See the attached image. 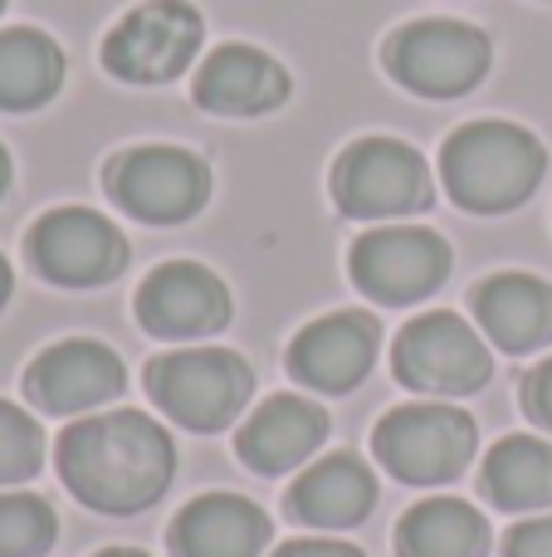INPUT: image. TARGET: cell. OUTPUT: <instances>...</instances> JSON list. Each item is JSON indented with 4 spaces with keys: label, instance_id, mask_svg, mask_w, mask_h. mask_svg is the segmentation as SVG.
Segmentation results:
<instances>
[{
    "label": "cell",
    "instance_id": "cell-1",
    "mask_svg": "<svg viewBox=\"0 0 552 557\" xmlns=\"http://www.w3.org/2000/svg\"><path fill=\"white\" fill-rule=\"evenodd\" d=\"M172 435L142 411H103L59 435V474L68 494L98 513H137L172 484Z\"/></svg>",
    "mask_w": 552,
    "mask_h": 557
},
{
    "label": "cell",
    "instance_id": "cell-2",
    "mask_svg": "<svg viewBox=\"0 0 552 557\" xmlns=\"http://www.w3.org/2000/svg\"><path fill=\"white\" fill-rule=\"evenodd\" d=\"M548 172V152L528 127L518 123H469L446 143L440 157V176L446 191L455 196L465 211L499 215L524 206L538 191Z\"/></svg>",
    "mask_w": 552,
    "mask_h": 557
},
{
    "label": "cell",
    "instance_id": "cell-3",
    "mask_svg": "<svg viewBox=\"0 0 552 557\" xmlns=\"http://www.w3.org/2000/svg\"><path fill=\"white\" fill-rule=\"evenodd\" d=\"M147 392L176 425L211 435L244 411L254 372L244 357L225 352V347H186V352H166L147 367Z\"/></svg>",
    "mask_w": 552,
    "mask_h": 557
},
{
    "label": "cell",
    "instance_id": "cell-4",
    "mask_svg": "<svg viewBox=\"0 0 552 557\" xmlns=\"http://www.w3.org/2000/svg\"><path fill=\"white\" fill-rule=\"evenodd\" d=\"M479 431L465 411L440 401H416L397 406L391 416H381L372 450L397 480L406 484H450L469 470L475 460Z\"/></svg>",
    "mask_w": 552,
    "mask_h": 557
},
{
    "label": "cell",
    "instance_id": "cell-5",
    "mask_svg": "<svg viewBox=\"0 0 552 557\" xmlns=\"http://www.w3.org/2000/svg\"><path fill=\"white\" fill-rule=\"evenodd\" d=\"M333 201L352 221H391L430 206V172L421 152L391 137L352 143L333 166Z\"/></svg>",
    "mask_w": 552,
    "mask_h": 557
},
{
    "label": "cell",
    "instance_id": "cell-6",
    "mask_svg": "<svg viewBox=\"0 0 552 557\" xmlns=\"http://www.w3.org/2000/svg\"><path fill=\"white\" fill-rule=\"evenodd\" d=\"M391 372L401 386L426 396H469L489 382L494 362L479 333L460 313H421L401 327L391 347Z\"/></svg>",
    "mask_w": 552,
    "mask_h": 557
},
{
    "label": "cell",
    "instance_id": "cell-7",
    "mask_svg": "<svg viewBox=\"0 0 552 557\" xmlns=\"http://www.w3.org/2000/svg\"><path fill=\"white\" fill-rule=\"evenodd\" d=\"M201 35L205 25L186 0H147L127 10L103 39V64L127 84H172L191 69Z\"/></svg>",
    "mask_w": 552,
    "mask_h": 557
},
{
    "label": "cell",
    "instance_id": "cell-8",
    "mask_svg": "<svg viewBox=\"0 0 552 557\" xmlns=\"http://www.w3.org/2000/svg\"><path fill=\"white\" fill-rule=\"evenodd\" d=\"M387 69L421 98H460L489 74V39L460 20H416L387 39Z\"/></svg>",
    "mask_w": 552,
    "mask_h": 557
},
{
    "label": "cell",
    "instance_id": "cell-9",
    "mask_svg": "<svg viewBox=\"0 0 552 557\" xmlns=\"http://www.w3.org/2000/svg\"><path fill=\"white\" fill-rule=\"evenodd\" d=\"M108 196L133 221L181 225L211 196V172L201 157L181 147H133L108 166Z\"/></svg>",
    "mask_w": 552,
    "mask_h": 557
},
{
    "label": "cell",
    "instance_id": "cell-10",
    "mask_svg": "<svg viewBox=\"0 0 552 557\" xmlns=\"http://www.w3.org/2000/svg\"><path fill=\"white\" fill-rule=\"evenodd\" d=\"M29 264L64 288H98L123 274L127 245L113 221H103L88 206H59L39 215L29 231Z\"/></svg>",
    "mask_w": 552,
    "mask_h": 557
},
{
    "label": "cell",
    "instance_id": "cell-11",
    "mask_svg": "<svg viewBox=\"0 0 552 557\" xmlns=\"http://www.w3.org/2000/svg\"><path fill=\"white\" fill-rule=\"evenodd\" d=\"M450 274V245L436 231H367L352 245V284L377 304H421Z\"/></svg>",
    "mask_w": 552,
    "mask_h": 557
},
{
    "label": "cell",
    "instance_id": "cell-12",
    "mask_svg": "<svg viewBox=\"0 0 552 557\" xmlns=\"http://www.w3.org/2000/svg\"><path fill=\"white\" fill-rule=\"evenodd\" d=\"M123 362L117 352H108L93 337H68V343H54L29 362L25 372V392L39 411L49 416H78L93 411V406L113 401L123 392Z\"/></svg>",
    "mask_w": 552,
    "mask_h": 557
},
{
    "label": "cell",
    "instance_id": "cell-13",
    "mask_svg": "<svg viewBox=\"0 0 552 557\" xmlns=\"http://www.w3.org/2000/svg\"><path fill=\"white\" fill-rule=\"evenodd\" d=\"M137 318L147 333L166 343L221 333L230 323V288L205 264H162L137 288Z\"/></svg>",
    "mask_w": 552,
    "mask_h": 557
},
{
    "label": "cell",
    "instance_id": "cell-14",
    "mask_svg": "<svg viewBox=\"0 0 552 557\" xmlns=\"http://www.w3.org/2000/svg\"><path fill=\"white\" fill-rule=\"evenodd\" d=\"M381 327L372 313H328L309 323L289 347V372L313 392H352L372 372Z\"/></svg>",
    "mask_w": 552,
    "mask_h": 557
},
{
    "label": "cell",
    "instance_id": "cell-15",
    "mask_svg": "<svg viewBox=\"0 0 552 557\" xmlns=\"http://www.w3.org/2000/svg\"><path fill=\"white\" fill-rule=\"evenodd\" d=\"M289 98V74L274 54L254 45H221L196 74V103L221 117L274 113Z\"/></svg>",
    "mask_w": 552,
    "mask_h": 557
},
{
    "label": "cell",
    "instance_id": "cell-16",
    "mask_svg": "<svg viewBox=\"0 0 552 557\" xmlns=\"http://www.w3.org/2000/svg\"><path fill=\"white\" fill-rule=\"evenodd\" d=\"M323 441H328V416H323V406H313L309 396H269V401L240 425L235 450H240V460L250 465V470L284 474L309 460Z\"/></svg>",
    "mask_w": 552,
    "mask_h": 557
},
{
    "label": "cell",
    "instance_id": "cell-17",
    "mask_svg": "<svg viewBox=\"0 0 552 557\" xmlns=\"http://www.w3.org/2000/svg\"><path fill=\"white\" fill-rule=\"evenodd\" d=\"M269 543V519L240 494H201L172 523L176 557H260Z\"/></svg>",
    "mask_w": 552,
    "mask_h": 557
},
{
    "label": "cell",
    "instance_id": "cell-18",
    "mask_svg": "<svg viewBox=\"0 0 552 557\" xmlns=\"http://www.w3.org/2000/svg\"><path fill=\"white\" fill-rule=\"evenodd\" d=\"M475 318L504 352H534L552 343V288L534 274H494L475 288Z\"/></svg>",
    "mask_w": 552,
    "mask_h": 557
},
{
    "label": "cell",
    "instance_id": "cell-19",
    "mask_svg": "<svg viewBox=\"0 0 552 557\" xmlns=\"http://www.w3.org/2000/svg\"><path fill=\"white\" fill-rule=\"evenodd\" d=\"M377 504V480L357 455H328L309 465L289 490V513L309 529H352Z\"/></svg>",
    "mask_w": 552,
    "mask_h": 557
},
{
    "label": "cell",
    "instance_id": "cell-20",
    "mask_svg": "<svg viewBox=\"0 0 552 557\" xmlns=\"http://www.w3.org/2000/svg\"><path fill=\"white\" fill-rule=\"evenodd\" d=\"M64 84V49L29 25L0 29V113H35Z\"/></svg>",
    "mask_w": 552,
    "mask_h": 557
},
{
    "label": "cell",
    "instance_id": "cell-21",
    "mask_svg": "<svg viewBox=\"0 0 552 557\" xmlns=\"http://www.w3.org/2000/svg\"><path fill=\"white\" fill-rule=\"evenodd\" d=\"M401 557H485L489 523L465 499H426L397 529Z\"/></svg>",
    "mask_w": 552,
    "mask_h": 557
},
{
    "label": "cell",
    "instance_id": "cell-22",
    "mask_svg": "<svg viewBox=\"0 0 552 557\" xmlns=\"http://www.w3.org/2000/svg\"><path fill=\"white\" fill-rule=\"evenodd\" d=\"M485 494L509 513L552 504V445L538 435H509L485 460Z\"/></svg>",
    "mask_w": 552,
    "mask_h": 557
},
{
    "label": "cell",
    "instance_id": "cell-23",
    "mask_svg": "<svg viewBox=\"0 0 552 557\" xmlns=\"http://www.w3.org/2000/svg\"><path fill=\"white\" fill-rule=\"evenodd\" d=\"M54 533V509L39 494H0V557H45Z\"/></svg>",
    "mask_w": 552,
    "mask_h": 557
},
{
    "label": "cell",
    "instance_id": "cell-24",
    "mask_svg": "<svg viewBox=\"0 0 552 557\" xmlns=\"http://www.w3.org/2000/svg\"><path fill=\"white\" fill-rule=\"evenodd\" d=\"M39 460H45V431L35 425V416L0 401V490L35 480Z\"/></svg>",
    "mask_w": 552,
    "mask_h": 557
},
{
    "label": "cell",
    "instance_id": "cell-25",
    "mask_svg": "<svg viewBox=\"0 0 552 557\" xmlns=\"http://www.w3.org/2000/svg\"><path fill=\"white\" fill-rule=\"evenodd\" d=\"M504 557H552V513L548 519H528L509 533Z\"/></svg>",
    "mask_w": 552,
    "mask_h": 557
},
{
    "label": "cell",
    "instance_id": "cell-26",
    "mask_svg": "<svg viewBox=\"0 0 552 557\" xmlns=\"http://www.w3.org/2000/svg\"><path fill=\"white\" fill-rule=\"evenodd\" d=\"M524 406H528V416H534L538 425H548L552 431V357L524 382Z\"/></svg>",
    "mask_w": 552,
    "mask_h": 557
},
{
    "label": "cell",
    "instance_id": "cell-27",
    "mask_svg": "<svg viewBox=\"0 0 552 557\" xmlns=\"http://www.w3.org/2000/svg\"><path fill=\"white\" fill-rule=\"evenodd\" d=\"M274 557H367V553H357L352 543H338V539H293Z\"/></svg>",
    "mask_w": 552,
    "mask_h": 557
},
{
    "label": "cell",
    "instance_id": "cell-28",
    "mask_svg": "<svg viewBox=\"0 0 552 557\" xmlns=\"http://www.w3.org/2000/svg\"><path fill=\"white\" fill-rule=\"evenodd\" d=\"M10 288H15V278H10V264H5V255H0V308H5Z\"/></svg>",
    "mask_w": 552,
    "mask_h": 557
},
{
    "label": "cell",
    "instance_id": "cell-29",
    "mask_svg": "<svg viewBox=\"0 0 552 557\" xmlns=\"http://www.w3.org/2000/svg\"><path fill=\"white\" fill-rule=\"evenodd\" d=\"M5 186H10V152L0 147V196H5Z\"/></svg>",
    "mask_w": 552,
    "mask_h": 557
},
{
    "label": "cell",
    "instance_id": "cell-30",
    "mask_svg": "<svg viewBox=\"0 0 552 557\" xmlns=\"http://www.w3.org/2000/svg\"><path fill=\"white\" fill-rule=\"evenodd\" d=\"M98 557H147V553H137V548H103Z\"/></svg>",
    "mask_w": 552,
    "mask_h": 557
},
{
    "label": "cell",
    "instance_id": "cell-31",
    "mask_svg": "<svg viewBox=\"0 0 552 557\" xmlns=\"http://www.w3.org/2000/svg\"><path fill=\"white\" fill-rule=\"evenodd\" d=\"M0 10H5V0H0Z\"/></svg>",
    "mask_w": 552,
    "mask_h": 557
}]
</instances>
